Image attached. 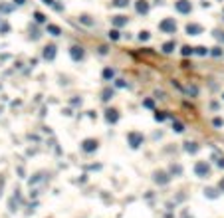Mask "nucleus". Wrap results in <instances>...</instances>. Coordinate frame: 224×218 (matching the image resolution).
<instances>
[{"label": "nucleus", "mask_w": 224, "mask_h": 218, "mask_svg": "<svg viewBox=\"0 0 224 218\" xmlns=\"http://www.w3.org/2000/svg\"><path fill=\"white\" fill-rule=\"evenodd\" d=\"M54 56H56V46L44 48V58H46V59H54Z\"/></svg>", "instance_id": "obj_9"}, {"label": "nucleus", "mask_w": 224, "mask_h": 218, "mask_svg": "<svg viewBox=\"0 0 224 218\" xmlns=\"http://www.w3.org/2000/svg\"><path fill=\"white\" fill-rule=\"evenodd\" d=\"M105 119L109 123H117V119H119V113L115 111V109H107L105 111Z\"/></svg>", "instance_id": "obj_7"}, {"label": "nucleus", "mask_w": 224, "mask_h": 218, "mask_svg": "<svg viewBox=\"0 0 224 218\" xmlns=\"http://www.w3.org/2000/svg\"><path fill=\"white\" fill-rule=\"evenodd\" d=\"M174 131H177V133H181V131H184V129H183V123H174Z\"/></svg>", "instance_id": "obj_19"}, {"label": "nucleus", "mask_w": 224, "mask_h": 218, "mask_svg": "<svg viewBox=\"0 0 224 218\" xmlns=\"http://www.w3.org/2000/svg\"><path fill=\"white\" fill-rule=\"evenodd\" d=\"M127 139H129V143H131V147H133V149H137V147L143 143V135H139V133H129Z\"/></svg>", "instance_id": "obj_3"}, {"label": "nucleus", "mask_w": 224, "mask_h": 218, "mask_svg": "<svg viewBox=\"0 0 224 218\" xmlns=\"http://www.w3.org/2000/svg\"><path fill=\"white\" fill-rule=\"evenodd\" d=\"M69 56H72L75 62H79V59H83V48H79V46H74L72 50H69Z\"/></svg>", "instance_id": "obj_6"}, {"label": "nucleus", "mask_w": 224, "mask_h": 218, "mask_svg": "<svg viewBox=\"0 0 224 218\" xmlns=\"http://www.w3.org/2000/svg\"><path fill=\"white\" fill-rule=\"evenodd\" d=\"M113 24L115 26H125L127 24V18H125V16H115V18H113Z\"/></svg>", "instance_id": "obj_11"}, {"label": "nucleus", "mask_w": 224, "mask_h": 218, "mask_svg": "<svg viewBox=\"0 0 224 218\" xmlns=\"http://www.w3.org/2000/svg\"><path fill=\"white\" fill-rule=\"evenodd\" d=\"M196 54H198V56H206V54H208V50H206L204 46H198V48H196Z\"/></svg>", "instance_id": "obj_15"}, {"label": "nucleus", "mask_w": 224, "mask_h": 218, "mask_svg": "<svg viewBox=\"0 0 224 218\" xmlns=\"http://www.w3.org/2000/svg\"><path fill=\"white\" fill-rule=\"evenodd\" d=\"M187 32H188V34H193V36L203 34V26H198V24H188V26H187Z\"/></svg>", "instance_id": "obj_8"}, {"label": "nucleus", "mask_w": 224, "mask_h": 218, "mask_svg": "<svg viewBox=\"0 0 224 218\" xmlns=\"http://www.w3.org/2000/svg\"><path fill=\"white\" fill-rule=\"evenodd\" d=\"M44 2H46V4H52V2H54V0H44Z\"/></svg>", "instance_id": "obj_25"}, {"label": "nucleus", "mask_w": 224, "mask_h": 218, "mask_svg": "<svg viewBox=\"0 0 224 218\" xmlns=\"http://www.w3.org/2000/svg\"><path fill=\"white\" fill-rule=\"evenodd\" d=\"M220 188H224V182H220Z\"/></svg>", "instance_id": "obj_26"}, {"label": "nucleus", "mask_w": 224, "mask_h": 218, "mask_svg": "<svg viewBox=\"0 0 224 218\" xmlns=\"http://www.w3.org/2000/svg\"><path fill=\"white\" fill-rule=\"evenodd\" d=\"M34 16H36V20H38V22H44V20H46V18H44V16H42L40 12H36Z\"/></svg>", "instance_id": "obj_22"}, {"label": "nucleus", "mask_w": 224, "mask_h": 218, "mask_svg": "<svg viewBox=\"0 0 224 218\" xmlns=\"http://www.w3.org/2000/svg\"><path fill=\"white\" fill-rule=\"evenodd\" d=\"M137 12L139 14H147L149 12V4H147L145 0H137Z\"/></svg>", "instance_id": "obj_10"}, {"label": "nucleus", "mask_w": 224, "mask_h": 218, "mask_svg": "<svg viewBox=\"0 0 224 218\" xmlns=\"http://www.w3.org/2000/svg\"><path fill=\"white\" fill-rule=\"evenodd\" d=\"M14 2H16V4H24V0H14Z\"/></svg>", "instance_id": "obj_24"}, {"label": "nucleus", "mask_w": 224, "mask_h": 218, "mask_svg": "<svg viewBox=\"0 0 224 218\" xmlns=\"http://www.w3.org/2000/svg\"><path fill=\"white\" fill-rule=\"evenodd\" d=\"M194 173H196V177L204 178V177H208V173H210V167L206 165L204 161H198V163L194 165Z\"/></svg>", "instance_id": "obj_1"}, {"label": "nucleus", "mask_w": 224, "mask_h": 218, "mask_svg": "<svg viewBox=\"0 0 224 218\" xmlns=\"http://www.w3.org/2000/svg\"><path fill=\"white\" fill-rule=\"evenodd\" d=\"M174 6H177V10H179L181 14H188L190 10H193V6H190V2H188V0H179V2L174 4Z\"/></svg>", "instance_id": "obj_4"}, {"label": "nucleus", "mask_w": 224, "mask_h": 218, "mask_svg": "<svg viewBox=\"0 0 224 218\" xmlns=\"http://www.w3.org/2000/svg\"><path fill=\"white\" fill-rule=\"evenodd\" d=\"M155 119H157V121H163V119H165V115H163V113H157Z\"/></svg>", "instance_id": "obj_23"}, {"label": "nucleus", "mask_w": 224, "mask_h": 218, "mask_svg": "<svg viewBox=\"0 0 224 218\" xmlns=\"http://www.w3.org/2000/svg\"><path fill=\"white\" fill-rule=\"evenodd\" d=\"M109 38H111V40H117V38H119V32H117V30L109 32Z\"/></svg>", "instance_id": "obj_18"}, {"label": "nucleus", "mask_w": 224, "mask_h": 218, "mask_svg": "<svg viewBox=\"0 0 224 218\" xmlns=\"http://www.w3.org/2000/svg\"><path fill=\"white\" fill-rule=\"evenodd\" d=\"M163 52H167V54H171V52H174V42H167L165 46H163Z\"/></svg>", "instance_id": "obj_12"}, {"label": "nucleus", "mask_w": 224, "mask_h": 218, "mask_svg": "<svg viewBox=\"0 0 224 218\" xmlns=\"http://www.w3.org/2000/svg\"><path fill=\"white\" fill-rule=\"evenodd\" d=\"M196 149H198V147H196L194 143H187V151H188V153H194Z\"/></svg>", "instance_id": "obj_16"}, {"label": "nucleus", "mask_w": 224, "mask_h": 218, "mask_svg": "<svg viewBox=\"0 0 224 218\" xmlns=\"http://www.w3.org/2000/svg\"><path fill=\"white\" fill-rule=\"evenodd\" d=\"M147 38H149V32H141L139 34V40H147Z\"/></svg>", "instance_id": "obj_20"}, {"label": "nucleus", "mask_w": 224, "mask_h": 218, "mask_svg": "<svg viewBox=\"0 0 224 218\" xmlns=\"http://www.w3.org/2000/svg\"><path fill=\"white\" fill-rule=\"evenodd\" d=\"M97 145H99V143H97L95 139H85L83 143H81V149L87 151V153H91V151H95V149H97Z\"/></svg>", "instance_id": "obj_5"}, {"label": "nucleus", "mask_w": 224, "mask_h": 218, "mask_svg": "<svg viewBox=\"0 0 224 218\" xmlns=\"http://www.w3.org/2000/svg\"><path fill=\"white\" fill-rule=\"evenodd\" d=\"M159 28H161L163 32H169V34H171V32L177 30V22H174L173 18H167V20H163L161 24H159Z\"/></svg>", "instance_id": "obj_2"}, {"label": "nucleus", "mask_w": 224, "mask_h": 218, "mask_svg": "<svg viewBox=\"0 0 224 218\" xmlns=\"http://www.w3.org/2000/svg\"><path fill=\"white\" fill-rule=\"evenodd\" d=\"M48 32H52V36H60V28H58V26H54V24L48 26Z\"/></svg>", "instance_id": "obj_14"}, {"label": "nucleus", "mask_w": 224, "mask_h": 218, "mask_svg": "<svg viewBox=\"0 0 224 218\" xmlns=\"http://www.w3.org/2000/svg\"><path fill=\"white\" fill-rule=\"evenodd\" d=\"M193 52H194V50H193V48H188V46H184V48H183V56H190Z\"/></svg>", "instance_id": "obj_17"}, {"label": "nucleus", "mask_w": 224, "mask_h": 218, "mask_svg": "<svg viewBox=\"0 0 224 218\" xmlns=\"http://www.w3.org/2000/svg\"><path fill=\"white\" fill-rule=\"evenodd\" d=\"M129 4V0H113V6H117V8H125Z\"/></svg>", "instance_id": "obj_13"}, {"label": "nucleus", "mask_w": 224, "mask_h": 218, "mask_svg": "<svg viewBox=\"0 0 224 218\" xmlns=\"http://www.w3.org/2000/svg\"><path fill=\"white\" fill-rule=\"evenodd\" d=\"M103 75H105V78H113V69H105Z\"/></svg>", "instance_id": "obj_21"}]
</instances>
